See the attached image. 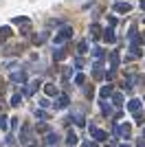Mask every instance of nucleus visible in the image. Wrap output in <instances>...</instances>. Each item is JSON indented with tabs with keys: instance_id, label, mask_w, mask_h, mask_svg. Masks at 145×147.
<instances>
[{
	"instance_id": "nucleus-9",
	"label": "nucleus",
	"mask_w": 145,
	"mask_h": 147,
	"mask_svg": "<svg viewBox=\"0 0 145 147\" xmlns=\"http://www.w3.org/2000/svg\"><path fill=\"white\" fill-rule=\"evenodd\" d=\"M66 49H57V51H53V59L55 61H62V59H66Z\"/></svg>"
},
{
	"instance_id": "nucleus-18",
	"label": "nucleus",
	"mask_w": 145,
	"mask_h": 147,
	"mask_svg": "<svg viewBox=\"0 0 145 147\" xmlns=\"http://www.w3.org/2000/svg\"><path fill=\"white\" fill-rule=\"evenodd\" d=\"M9 35H11V29H9V26H2V29H0V40H7Z\"/></svg>"
},
{
	"instance_id": "nucleus-17",
	"label": "nucleus",
	"mask_w": 145,
	"mask_h": 147,
	"mask_svg": "<svg viewBox=\"0 0 145 147\" xmlns=\"http://www.w3.org/2000/svg\"><path fill=\"white\" fill-rule=\"evenodd\" d=\"M112 101H115V105H123V94H121V92H115V94H112Z\"/></svg>"
},
{
	"instance_id": "nucleus-14",
	"label": "nucleus",
	"mask_w": 145,
	"mask_h": 147,
	"mask_svg": "<svg viewBox=\"0 0 145 147\" xmlns=\"http://www.w3.org/2000/svg\"><path fill=\"white\" fill-rule=\"evenodd\" d=\"M66 143H68V145H77V134H75V132H68Z\"/></svg>"
},
{
	"instance_id": "nucleus-26",
	"label": "nucleus",
	"mask_w": 145,
	"mask_h": 147,
	"mask_svg": "<svg viewBox=\"0 0 145 147\" xmlns=\"http://www.w3.org/2000/svg\"><path fill=\"white\" fill-rule=\"evenodd\" d=\"M115 75H117V70H110V73H106V79H115Z\"/></svg>"
},
{
	"instance_id": "nucleus-15",
	"label": "nucleus",
	"mask_w": 145,
	"mask_h": 147,
	"mask_svg": "<svg viewBox=\"0 0 145 147\" xmlns=\"http://www.w3.org/2000/svg\"><path fill=\"white\" fill-rule=\"evenodd\" d=\"M68 105V97L66 94H60V99H57V108H66Z\"/></svg>"
},
{
	"instance_id": "nucleus-5",
	"label": "nucleus",
	"mask_w": 145,
	"mask_h": 147,
	"mask_svg": "<svg viewBox=\"0 0 145 147\" xmlns=\"http://www.w3.org/2000/svg\"><path fill=\"white\" fill-rule=\"evenodd\" d=\"M40 86H42V84H40V81H31V84H29V86H26V88H24V94H26V97H31V94H33V92H35L37 90V88H40Z\"/></svg>"
},
{
	"instance_id": "nucleus-29",
	"label": "nucleus",
	"mask_w": 145,
	"mask_h": 147,
	"mask_svg": "<svg viewBox=\"0 0 145 147\" xmlns=\"http://www.w3.org/2000/svg\"><path fill=\"white\" fill-rule=\"evenodd\" d=\"M143 138H145V129H143Z\"/></svg>"
},
{
	"instance_id": "nucleus-22",
	"label": "nucleus",
	"mask_w": 145,
	"mask_h": 147,
	"mask_svg": "<svg viewBox=\"0 0 145 147\" xmlns=\"http://www.w3.org/2000/svg\"><path fill=\"white\" fill-rule=\"evenodd\" d=\"M99 31H101V26H99V24H90V35H99Z\"/></svg>"
},
{
	"instance_id": "nucleus-8",
	"label": "nucleus",
	"mask_w": 145,
	"mask_h": 147,
	"mask_svg": "<svg viewBox=\"0 0 145 147\" xmlns=\"http://www.w3.org/2000/svg\"><path fill=\"white\" fill-rule=\"evenodd\" d=\"M130 9H132V7H130V2H117V5H115V11H117V13H127Z\"/></svg>"
},
{
	"instance_id": "nucleus-31",
	"label": "nucleus",
	"mask_w": 145,
	"mask_h": 147,
	"mask_svg": "<svg viewBox=\"0 0 145 147\" xmlns=\"http://www.w3.org/2000/svg\"><path fill=\"white\" fill-rule=\"evenodd\" d=\"M31 147H35V145H31Z\"/></svg>"
},
{
	"instance_id": "nucleus-23",
	"label": "nucleus",
	"mask_w": 145,
	"mask_h": 147,
	"mask_svg": "<svg viewBox=\"0 0 145 147\" xmlns=\"http://www.w3.org/2000/svg\"><path fill=\"white\" fill-rule=\"evenodd\" d=\"M7 121H9V119H7L5 114H0V127L2 129H7Z\"/></svg>"
},
{
	"instance_id": "nucleus-12",
	"label": "nucleus",
	"mask_w": 145,
	"mask_h": 147,
	"mask_svg": "<svg viewBox=\"0 0 145 147\" xmlns=\"http://www.w3.org/2000/svg\"><path fill=\"white\" fill-rule=\"evenodd\" d=\"M77 53L79 55H86V53H88V42H86V40H81V42L77 44Z\"/></svg>"
},
{
	"instance_id": "nucleus-28",
	"label": "nucleus",
	"mask_w": 145,
	"mask_h": 147,
	"mask_svg": "<svg viewBox=\"0 0 145 147\" xmlns=\"http://www.w3.org/2000/svg\"><path fill=\"white\" fill-rule=\"evenodd\" d=\"M139 147H145V141H139Z\"/></svg>"
},
{
	"instance_id": "nucleus-11",
	"label": "nucleus",
	"mask_w": 145,
	"mask_h": 147,
	"mask_svg": "<svg viewBox=\"0 0 145 147\" xmlns=\"http://www.w3.org/2000/svg\"><path fill=\"white\" fill-rule=\"evenodd\" d=\"M103 40L112 44V42L117 40V37H115V31H112V29H106V31H103Z\"/></svg>"
},
{
	"instance_id": "nucleus-19",
	"label": "nucleus",
	"mask_w": 145,
	"mask_h": 147,
	"mask_svg": "<svg viewBox=\"0 0 145 147\" xmlns=\"http://www.w3.org/2000/svg\"><path fill=\"white\" fill-rule=\"evenodd\" d=\"M24 22H29V18H24V16H16L13 18V24H24Z\"/></svg>"
},
{
	"instance_id": "nucleus-7",
	"label": "nucleus",
	"mask_w": 145,
	"mask_h": 147,
	"mask_svg": "<svg viewBox=\"0 0 145 147\" xmlns=\"http://www.w3.org/2000/svg\"><path fill=\"white\" fill-rule=\"evenodd\" d=\"M112 94H115V88L110 86V84H108V86H103L101 92H99V97H101V99H108V97H112Z\"/></svg>"
},
{
	"instance_id": "nucleus-16",
	"label": "nucleus",
	"mask_w": 145,
	"mask_h": 147,
	"mask_svg": "<svg viewBox=\"0 0 145 147\" xmlns=\"http://www.w3.org/2000/svg\"><path fill=\"white\" fill-rule=\"evenodd\" d=\"M46 42V33H40V35H33V44H44Z\"/></svg>"
},
{
	"instance_id": "nucleus-27",
	"label": "nucleus",
	"mask_w": 145,
	"mask_h": 147,
	"mask_svg": "<svg viewBox=\"0 0 145 147\" xmlns=\"http://www.w3.org/2000/svg\"><path fill=\"white\" fill-rule=\"evenodd\" d=\"M141 9H143V11H145V0H141Z\"/></svg>"
},
{
	"instance_id": "nucleus-4",
	"label": "nucleus",
	"mask_w": 145,
	"mask_h": 147,
	"mask_svg": "<svg viewBox=\"0 0 145 147\" xmlns=\"http://www.w3.org/2000/svg\"><path fill=\"white\" fill-rule=\"evenodd\" d=\"M11 81L13 84H26V73H11Z\"/></svg>"
},
{
	"instance_id": "nucleus-2",
	"label": "nucleus",
	"mask_w": 145,
	"mask_h": 147,
	"mask_svg": "<svg viewBox=\"0 0 145 147\" xmlns=\"http://www.w3.org/2000/svg\"><path fill=\"white\" fill-rule=\"evenodd\" d=\"M90 134L95 136L97 141H106V138H108V134H106V132H103V129L95 127V125H90Z\"/></svg>"
},
{
	"instance_id": "nucleus-13",
	"label": "nucleus",
	"mask_w": 145,
	"mask_h": 147,
	"mask_svg": "<svg viewBox=\"0 0 145 147\" xmlns=\"http://www.w3.org/2000/svg\"><path fill=\"white\" fill-rule=\"evenodd\" d=\"M103 55H106V53H103V49H99V46H97V49H92V57H95L97 61H101Z\"/></svg>"
},
{
	"instance_id": "nucleus-3",
	"label": "nucleus",
	"mask_w": 145,
	"mask_h": 147,
	"mask_svg": "<svg viewBox=\"0 0 145 147\" xmlns=\"http://www.w3.org/2000/svg\"><path fill=\"white\" fill-rule=\"evenodd\" d=\"M141 105H143V103H141V99H132V101L127 103V110L134 112V114H139V112H141Z\"/></svg>"
},
{
	"instance_id": "nucleus-30",
	"label": "nucleus",
	"mask_w": 145,
	"mask_h": 147,
	"mask_svg": "<svg viewBox=\"0 0 145 147\" xmlns=\"http://www.w3.org/2000/svg\"><path fill=\"white\" fill-rule=\"evenodd\" d=\"M121 147H127V145H121Z\"/></svg>"
},
{
	"instance_id": "nucleus-20",
	"label": "nucleus",
	"mask_w": 145,
	"mask_h": 147,
	"mask_svg": "<svg viewBox=\"0 0 145 147\" xmlns=\"http://www.w3.org/2000/svg\"><path fill=\"white\" fill-rule=\"evenodd\" d=\"M75 84H77V86H81V84H86V75H75Z\"/></svg>"
},
{
	"instance_id": "nucleus-1",
	"label": "nucleus",
	"mask_w": 145,
	"mask_h": 147,
	"mask_svg": "<svg viewBox=\"0 0 145 147\" xmlns=\"http://www.w3.org/2000/svg\"><path fill=\"white\" fill-rule=\"evenodd\" d=\"M68 37H72V29H70V26H64V29L53 37V44H64Z\"/></svg>"
},
{
	"instance_id": "nucleus-21",
	"label": "nucleus",
	"mask_w": 145,
	"mask_h": 147,
	"mask_svg": "<svg viewBox=\"0 0 145 147\" xmlns=\"http://www.w3.org/2000/svg\"><path fill=\"white\" fill-rule=\"evenodd\" d=\"M22 103V94H13L11 97V105H20Z\"/></svg>"
},
{
	"instance_id": "nucleus-25",
	"label": "nucleus",
	"mask_w": 145,
	"mask_h": 147,
	"mask_svg": "<svg viewBox=\"0 0 145 147\" xmlns=\"http://www.w3.org/2000/svg\"><path fill=\"white\" fill-rule=\"evenodd\" d=\"M35 117L37 119H46V112H44V110H35Z\"/></svg>"
},
{
	"instance_id": "nucleus-24",
	"label": "nucleus",
	"mask_w": 145,
	"mask_h": 147,
	"mask_svg": "<svg viewBox=\"0 0 145 147\" xmlns=\"http://www.w3.org/2000/svg\"><path fill=\"white\" fill-rule=\"evenodd\" d=\"M46 143H48V145H53V143H57V136H55V134H48Z\"/></svg>"
},
{
	"instance_id": "nucleus-10",
	"label": "nucleus",
	"mask_w": 145,
	"mask_h": 147,
	"mask_svg": "<svg viewBox=\"0 0 145 147\" xmlns=\"http://www.w3.org/2000/svg\"><path fill=\"white\" fill-rule=\"evenodd\" d=\"M44 92H46L48 97H55V94H57V88H55V84H44Z\"/></svg>"
},
{
	"instance_id": "nucleus-6",
	"label": "nucleus",
	"mask_w": 145,
	"mask_h": 147,
	"mask_svg": "<svg viewBox=\"0 0 145 147\" xmlns=\"http://www.w3.org/2000/svg\"><path fill=\"white\" fill-rule=\"evenodd\" d=\"M119 61H121L119 53H117V51H112V53H110V68H112V70H117V68H119Z\"/></svg>"
}]
</instances>
